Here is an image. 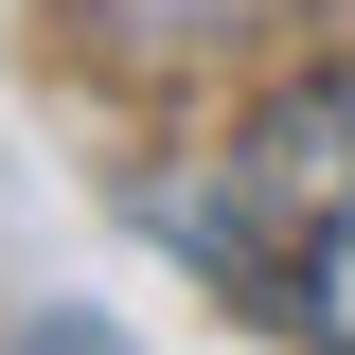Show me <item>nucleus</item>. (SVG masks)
Wrapping results in <instances>:
<instances>
[{
    "mask_svg": "<svg viewBox=\"0 0 355 355\" xmlns=\"http://www.w3.org/2000/svg\"><path fill=\"white\" fill-rule=\"evenodd\" d=\"M160 231H196L249 320L355 355V89H284L249 142H214V178H160Z\"/></svg>",
    "mask_w": 355,
    "mask_h": 355,
    "instance_id": "f257e3e1",
    "label": "nucleus"
},
{
    "mask_svg": "<svg viewBox=\"0 0 355 355\" xmlns=\"http://www.w3.org/2000/svg\"><path fill=\"white\" fill-rule=\"evenodd\" d=\"M160 18H178V36H214V18H249V0H160Z\"/></svg>",
    "mask_w": 355,
    "mask_h": 355,
    "instance_id": "f03ea898",
    "label": "nucleus"
}]
</instances>
